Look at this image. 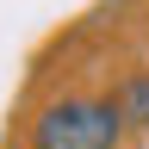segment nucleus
Here are the masks:
<instances>
[{
	"instance_id": "obj_2",
	"label": "nucleus",
	"mask_w": 149,
	"mask_h": 149,
	"mask_svg": "<svg viewBox=\"0 0 149 149\" xmlns=\"http://www.w3.org/2000/svg\"><path fill=\"white\" fill-rule=\"evenodd\" d=\"M118 100V112H124V124H149V68H137V74H124V87L112 93Z\"/></svg>"
},
{
	"instance_id": "obj_1",
	"label": "nucleus",
	"mask_w": 149,
	"mask_h": 149,
	"mask_svg": "<svg viewBox=\"0 0 149 149\" xmlns=\"http://www.w3.org/2000/svg\"><path fill=\"white\" fill-rule=\"evenodd\" d=\"M124 112L112 93H62L31 118V149H118Z\"/></svg>"
}]
</instances>
